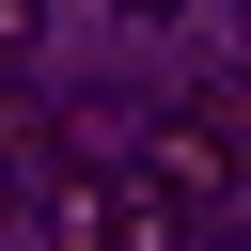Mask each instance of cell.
<instances>
[{"label":"cell","mask_w":251,"mask_h":251,"mask_svg":"<svg viewBox=\"0 0 251 251\" xmlns=\"http://www.w3.org/2000/svg\"><path fill=\"white\" fill-rule=\"evenodd\" d=\"M47 220H63V251H188V188H157L141 157H63Z\"/></svg>","instance_id":"6da1fadb"},{"label":"cell","mask_w":251,"mask_h":251,"mask_svg":"<svg viewBox=\"0 0 251 251\" xmlns=\"http://www.w3.org/2000/svg\"><path fill=\"white\" fill-rule=\"evenodd\" d=\"M204 110H220V141H235V157H251V63H235V78H220V94H204Z\"/></svg>","instance_id":"277c9868"},{"label":"cell","mask_w":251,"mask_h":251,"mask_svg":"<svg viewBox=\"0 0 251 251\" xmlns=\"http://www.w3.org/2000/svg\"><path fill=\"white\" fill-rule=\"evenodd\" d=\"M31 31H47V0H0V63H31Z\"/></svg>","instance_id":"5b68a950"},{"label":"cell","mask_w":251,"mask_h":251,"mask_svg":"<svg viewBox=\"0 0 251 251\" xmlns=\"http://www.w3.org/2000/svg\"><path fill=\"white\" fill-rule=\"evenodd\" d=\"M110 16H126V31H157V16H188V0H110Z\"/></svg>","instance_id":"8992f818"},{"label":"cell","mask_w":251,"mask_h":251,"mask_svg":"<svg viewBox=\"0 0 251 251\" xmlns=\"http://www.w3.org/2000/svg\"><path fill=\"white\" fill-rule=\"evenodd\" d=\"M141 173H157V188H188V204L251 188V157L220 141V110H204V94H157V110H141Z\"/></svg>","instance_id":"7a4b0ae2"},{"label":"cell","mask_w":251,"mask_h":251,"mask_svg":"<svg viewBox=\"0 0 251 251\" xmlns=\"http://www.w3.org/2000/svg\"><path fill=\"white\" fill-rule=\"evenodd\" d=\"M235 63H251V0H235Z\"/></svg>","instance_id":"52a82bcc"},{"label":"cell","mask_w":251,"mask_h":251,"mask_svg":"<svg viewBox=\"0 0 251 251\" xmlns=\"http://www.w3.org/2000/svg\"><path fill=\"white\" fill-rule=\"evenodd\" d=\"M47 126H63V110H31V94H0V204H16L31 173H47Z\"/></svg>","instance_id":"3957f363"}]
</instances>
